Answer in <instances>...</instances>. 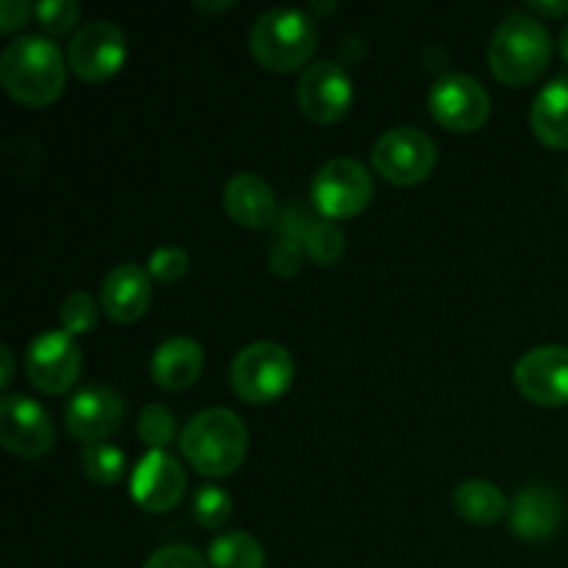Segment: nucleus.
Instances as JSON below:
<instances>
[{"instance_id":"obj_36","label":"nucleus","mask_w":568,"mask_h":568,"mask_svg":"<svg viewBox=\"0 0 568 568\" xmlns=\"http://www.w3.org/2000/svg\"><path fill=\"white\" fill-rule=\"evenodd\" d=\"M560 55H564V61L568 64V22L564 26V31H560Z\"/></svg>"},{"instance_id":"obj_30","label":"nucleus","mask_w":568,"mask_h":568,"mask_svg":"<svg viewBox=\"0 0 568 568\" xmlns=\"http://www.w3.org/2000/svg\"><path fill=\"white\" fill-rule=\"evenodd\" d=\"M142 568H211L209 560L186 544H170V547L155 549Z\"/></svg>"},{"instance_id":"obj_12","label":"nucleus","mask_w":568,"mask_h":568,"mask_svg":"<svg viewBox=\"0 0 568 568\" xmlns=\"http://www.w3.org/2000/svg\"><path fill=\"white\" fill-rule=\"evenodd\" d=\"M514 383L521 397L541 408L568 405V347L544 344L527 349L514 366Z\"/></svg>"},{"instance_id":"obj_28","label":"nucleus","mask_w":568,"mask_h":568,"mask_svg":"<svg viewBox=\"0 0 568 568\" xmlns=\"http://www.w3.org/2000/svg\"><path fill=\"white\" fill-rule=\"evenodd\" d=\"M189 270H192V258H189V253L183 247L170 244V247H159L150 253L148 272L155 283L172 286V283L183 281L189 275Z\"/></svg>"},{"instance_id":"obj_6","label":"nucleus","mask_w":568,"mask_h":568,"mask_svg":"<svg viewBox=\"0 0 568 568\" xmlns=\"http://www.w3.org/2000/svg\"><path fill=\"white\" fill-rule=\"evenodd\" d=\"M372 194H375L372 172L358 159H347V155L325 161L311 181L314 209L320 211L322 220L331 222L364 214L366 205L372 203Z\"/></svg>"},{"instance_id":"obj_10","label":"nucleus","mask_w":568,"mask_h":568,"mask_svg":"<svg viewBox=\"0 0 568 568\" xmlns=\"http://www.w3.org/2000/svg\"><path fill=\"white\" fill-rule=\"evenodd\" d=\"M83 355L75 336L64 331H44L31 342L26 353V375L42 394H67L81 377Z\"/></svg>"},{"instance_id":"obj_14","label":"nucleus","mask_w":568,"mask_h":568,"mask_svg":"<svg viewBox=\"0 0 568 568\" xmlns=\"http://www.w3.org/2000/svg\"><path fill=\"white\" fill-rule=\"evenodd\" d=\"M125 403L114 388L89 386L72 394L64 408V427L75 442L100 444L120 427Z\"/></svg>"},{"instance_id":"obj_2","label":"nucleus","mask_w":568,"mask_h":568,"mask_svg":"<svg viewBox=\"0 0 568 568\" xmlns=\"http://www.w3.org/2000/svg\"><path fill=\"white\" fill-rule=\"evenodd\" d=\"M247 427L231 408H209L186 422L181 433V453L197 475L227 477L242 469L247 458Z\"/></svg>"},{"instance_id":"obj_11","label":"nucleus","mask_w":568,"mask_h":568,"mask_svg":"<svg viewBox=\"0 0 568 568\" xmlns=\"http://www.w3.org/2000/svg\"><path fill=\"white\" fill-rule=\"evenodd\" d=\"M353 78L342 64L316 61L300 75L297 105L305 120L316 122V125L342 122L353 109Z\"/></svg>"},{"instance_id":"obj_18","label":"nucleus","mask_w":568,"mask_h":568,"mask_svg":"<svg viewBox=\"0 0 568 568\" xmlns=\"http://www.w3.org/2000/svg\"><path fill=\"white\" fill-rule=\"evenodd\" d=\"M222 209L236 225L272 227L277 222V200L270 183L253 172H239L222 189Z\"/></svg>"},{"instance_id":"obj_23","label":"nucleus","mask_w":568,"mask_h":568,"mask_svg":"<svg viewBox=\"0 0 568 568\" xmlns=\"http://www.w3.org/2000/svg\"><path fill=\"white\" fill-rule=\"evenodd\" d=\"M266 555L255 536L244 530L222 532L209 547L211 568H264Z\"/></svg>"},{"instance_id":"obj_22","label":"nucleus","mask_w":568,"mask_h":568,"mask_svg":"<svg viewBox=\"0 0 568 568\" xmlns=\"http://www.w3.org/2000/svg\"><path fill=\"white\" fill-rule=\"evenodd\" d=\"M455 510L469 525H494L508 514V497L488 480H464L455 488Z\"/></svg>"},{"instance_id":"obj_25","label":"nucleus","mask_w":568,"mask_h":568,"mask_svg":"<svg viewBox=\"0 0 568 568\" xmlns=\"http://www.w3.org/2000/svg\"><path fill=\"white\" fill-rule=\"evenodd\" d=\"M100 311L103 308H98L92 294L83 292V288H75V292H70L61 300V331L70 333V336H87V333H92L94 325H98Z\"/></svg>"},{"instance_id":"obj_5","label":"nucleus","mask_w":568,"mask_h":568,"mask_svg":"<svg viewBox=\"0 0 568 568\" xmlns=\"http://www.w3.org/2000/svg\"><path fill=\"white\" fill-rule=\"evenodd\" d=\"M294 358L283 344L255 342L239 349L231 366V386L250 405L277 403L292 388Z\"/></svg>"},{"instance_id":"obj_19","label":"nucleus","mask_w":568,"mask_h":568,"mask_svg":"<svg viewBox=\"0 0 568 568\" xmlns=\"http://www.w3.org/2000/svg\"><path fill=\"white\" fill-rule=\"evenodd\" d=\"M277 231L281 236L294 239V242L303 244L305 255L314 261L316 266H333L338 264V258L344 255V233L336 222L331 220H314V216L305 214L303 209L292 205L281 214L277 222Z\"/></svg>"},{"instance_id":"obj_35","label":"nucleus","mask_w":568,"mask_h":568,"mask_svg":"<svg viewBox=\"0 0 568 568\" xmlns=\"http://www.w3.org/2000/svg\"><path fill=\"white\" fill-rule=\"evenodd\" d=\"M236 6V0H225V3H205V0H197L194 9L197 11H209V14H216V11H231Z\"/></svg>"},{"instance_id":"obj_24","label":"nucleus","mask_w":568,"mask_h":568,"mask_svg":"<svg viewBox=\"0 0 568 568\" xmlns=\"http://www.w3.org/2000/svg\"><path fill=\"white\" fill-rule=\"evenodd\" d=\"M81 466L89 483H94V486L100 488H109L122 480L128 464L120 447H114V444L109 442H100V444H89V447H83Z\"/></svg>"},{"instance_id":"obj_13","label":"nucleus","mask_w":568,"mask_h":568,"mask_svg":"<svg viewBox=\"0 0 568 568\" xmlns=\"http://www.w3.org/2000/svg\"><path fill=\"white\" fill-rule=\"evenodd\" d=\"M53 422L37 399L6 394L0 399V444L17 458H42L53 447Z\"/></svg>"},{"instance_id":"obj_8","label":"nucleus","mask_w":568,"mask_h":568,"mask_svg":"<svg viewBox=\"0 0 568 568\" xmlns=\"http://www.w3.org/2000/svg\"><path fill=\"white\" fill-rule=\"evenodd\" d=\"M433 120L453 133H475L491 116V98L480 81L464 72H449L433 83L427 94Z\"/></svg>"},{"instance_id":"obj_17","label":"nucleus","mask_w":568,"mask_h":568,"mask_svg":"<svg viewBox=\"0 0 568 568\" xmlns=\"http://www.w3.org/2000/svg\"><path fill=\"white\" fill-rule=\"evenodd\" d=\"M564 499L544 483L519 488L510 505V530L521 541H549L564 525Z\"/></svg>"},{"instance_id":"obj_3","label":"nucleus","mask_w":568,"mask_h":568,"mask_svg":"<svg viewBox=\"0 0 568 568\" xmlns=\"http://www.w3.org/2000/svg\"><path fill=\"white\" fill-rule=\"evenodd\" d=\"M552 59V37L532 14L516 11L505 17L488 44V67L505 87L538 81Z\"/></svg>"},{"instance_id":"obj_7","label":"nucleus","mask_w":568,"mask_h":568,"mask_svg":"<svg viewBox=\"0 0 568 568\" xmlns=\"http://www.w3.org/2000/svg\"><path fill=\"white\" fill-rule=\"evenodd\" d=\"M438 148L419 128H392L372 144V166L392 186H416L436 170Z\"/></svg>"},{"instance_id":"obj_21","label":"nucleus","mask_w":568,"mask_h":568,"mask_svg":"<svg viewBox=\"0 0 568 568\" xmlns=\"http://www.w3.org/2000/svg\"><path fill=\"white\" fill-rule=\"evenodd\" d=\"M530 128L547 148L568 150V75L549 81L530 105Z\"/></svg>"},{"instance_id":"obj_27","label":"nucleus","mask_w":568,"mask_h":568,"mask_svg":"<svg viewBox=\"0 0 568 568\" xmlns=\"http://www.w3.org/2000/svg\"><path fill=\"white\" fill-rule=\"evenodd\" d=\"M233 516V499L225 488L203 486L194 494V519L205 530H222Z\"/></svg>"},{"instance_id":"obj_26","label":"nucleus","mask_w":568,"mask_h":568,"mask_svg":"<svg viewBox=\"0 0 568 568\" xmlns=\"http://www.w3.org/2000/svg\"><path fill=\"white\" fill-rule=\"evenodd\" d=\"M136 433L150 453H164L175 438V416L164 405H148L139 414Z\"/></svg>"},{"instance_id":"obj_20","label":"nucleus","mask_w":568,"mask_h":568,"mask_svg":"<svg viewBox=\"0 0 568 568\" xmlns=\"http://www.w3.org/2000/svg\"><path fill=\"white\" fill-rule=\"evenodd\" d=\"M205 366L203 347L189 336H172L150 358V377L164 392H186L200 381Z\"/></svg>"},{"instance_id":"obj_29","label":"nucleus","mask_w":568,"mask_h":568,"mask_svg":"<svg viewBox=\"0 0 568 568\" xmlns=\"http://www.w3.org/2000/svg\"><path fill=\"white\" fill-rule=\"evenodd\" d=\"M33 17L44 31L61 37V33H70L81 20V3H75V0H42V3L33 6Z\"/></svg>"},{"instance_id":"obj_15","label":"nucleus","mask_w":568,"mask_h":568,"mask_svg":"<svg viewBox=\"0 0 568 568\" xmlns=\"http://www.w3.org/2000/svg\"><path fill=\"white\" fill-rule=\"evenodd\" d=\"M186 494V475L170 453H148L131 477V497L148 514H166Z\"/></svg>"},{"instance_id":"obj_4","label":"nucleus","mask_w":568,"mask_h":568,"mask_svg":"<svg viewBox=\"0 0 568 568\" xmlns=\"http://www.w3.org/2000/svg\"><path fill=\"white\" fill-rule=\"evenodd\" d=\"M316 33L314 17L300 9L277 6V9L264 11L250 28V53L264 70L286 75V72L300 70L316 53Z\"/></svg>"},{"instance_id":"obj_33","label":"nucleus","mask_w":568,"mask_h":568,"mask_svg":"<svg viewBox=\"0 0 568 568\" xmlns=\"http://www.w3.org/2000/svg\"><path fill=\"white\" fill-rule=\"evenodd\" d=\"M527 11H530L532 17H566L568 0H555V3H549V0H530V3H527Z\"/></svg>"},{"instance_id":"obj_37","label":"nucleus","mask_w":568,"mask_h":568,"mask_svg":"<svg viewBox=\"0 0 568 568\" xmlns=\"http://www.w3.org/2000/svg\"><path fill=\"white\" fill-rule=\"evenodd\" d=\"M566 186H568V172H566Z\"/></svg>"},{"instance_id":"obj_34","label":"nucleus","mask_w":568,"mask_h":568,"mask_svg":"<svg viewBox=\"0 0 568 568\" xmlns=\"http://www.w3.org/2000/svg\"><path fill=\"white\" fill-rule=\"evenodd\" d=\"M0 364H3V372H0V388H9L11 381H14V353L9 347H0Z\"/></svg>"},{"instance_id":"obj_9","label":"nucleus","mask_w":568,"mask_h":568,"mask_svg":"<svg viewBox=\"0 0 568 568\" xmlns=\"http://www.w3.org/2000/svg\"><path fill=\"white\" fill-rule=\"evenodd\" d=\"M128 59V39L109 20H92L67 44V64L81 81L103 83L122 70Z\"/></svg>"},{"instance_id":"obj_32","label":"nucleus","mask_w":568,"mask_h":568,"mask_svg":"<svg viewBox=\"0 0 568 568\" xmlns=\"http://www.w3.org/2000/svg\"><path fill=\"white\" fill-rule=\"evenodd\" d=\"M31 14L33 6H28L26 0H3V3H0V33L20 31Z\"/></svg>"},{"instance_id":"obj_31","label":"nucleus","mask_w":568,"mask_h":568,"mask_svg":"<svg viewBox=\"0 0 568 568\" xmlns=\"http://www.w3.org/2000/svg\"><path fill=\"white\" fill-rule=\"evenodd\" d=\"M305 250L303 244L294 242V239L281 236L270 250V270L275 272L277 277H294L300 270H303Z\"/></svg>"},{"instance_id":"obj_16","label":"nucleus","mask_w":568,"mask_h":568,"mask_svg":"<svg viewBox=\"0 0 568 568\" xmlns=\"http://www.w3.org/2000/svg\"><path fill=\"white\" fill-rule=\"evenodd\" d=\"M153 303V277L139 264H120L103 277L100 308L116 325H133Z\"/></svg>"},{"instance_id":"obj_1","label":"nucleus","mask_w":568,"mask_h":568,"mask_svg":"<svg viewBox=\"0 0 568 568\" xmlns=\"http://www.w3.org/2000/svg\"><path fill=\"white\" fill-rule=\"evenodd\" d=\"M0 81L11 100L28 109H44L64 92L67 59L53 39L28 33L6 44L0 55Z\"/></svg>"}]
</instances>
